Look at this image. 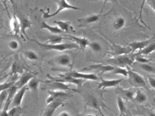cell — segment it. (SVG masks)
Here are the masks:
<instances>
[{"label": "cell", "instance_id": "1", "mask_svg": "<svg viewBox=\"0 0 155 116\" xmlns=\"http://www.w3.org/2000/svg\"><path fill=\"white\" fill-rule=\"evenodd\" d=\"M31 41L38 45L40 48L44 51H56L63 52L71 49H78L79 46L75 42L71 43H58V44H49L46 42H41L37 39H31Z\"/></svg>", "mask_w": 155, "mask_h": 116}, {"label": "cell", "instance_id": "2", "mask_svg": "<svg viewBox=\"0 0 155 116\" xmlns=\"http://www.w3.org/2000/svg\"><path fill=\"white\" fill-rule=\"evenodd\" d=\"M134 61V55L131 56L129 55H123L116 56L115 57L110 58L106 61L109 64L114 66L124 67L126 66H132Z\"/></svg>", "mask_w": 155, "mask_h": 116}, {"label": "cell", "instance_id": "3", "mask_svg": "<svg viewBox=\"0 0 155 116\" xmlns=\"http://www.w3.org/2000/svg\"><path fill=\"white\" fill-rule=\"evenodd\" d=\"M57 6H58V8L56 10V11L53 13H49V12H45L43 11V10L41 11L43 12V16L44 19H49L51 17H53L54 16H56L57 14H59V13L63 11V10L65 9H73V10H83L82 8H78V7L74 6L71 5L70 3L67 2V0H57Z\"/></svg>", "mask_w": 155, "mask_h": 116}, {"label": "cell", "instance_id": "4", "mask_svg": "<svg viewBox=\"0 0 155 116\" xmlns=\"http://www.w3.org/2000/svg\"><path fill=\"white\" fill-rule=\"evenodd\" d=\"M82 96L83 98L84 102H85V104L87 107L96 109V110L100 112L101 111V105H103L106 106L103 102L99 101L98 98L94 94H89V93H85V94H83Z\"/></svg>", "mask_w": 155, "mask_h": 116}, {"label": "cell", "instance_id": "5", "mask_svg": "<svg viewBox=\"0 0 155 116\" xmlns=\"http://www.w3.org/2000/svg\"><path fill=\"white\" fill-rule=\"evenodd\" d=\"M129 81L130 85L135 88H143L144 89H148L146 81L144 78L139 73L134 72L131 70H129Z\"/></svg>", "mask_w": 155, "mask_h": 116}, {"label": "cell", "instance_id": "6", "mask_svg": "<svg viewBox=\"0 0 155 116\" xmlns=\"http://www.w3.org/2000/svg\"><path fill=\"white\" fill-rule=\"evenodd\" d=\"M45 84L42 88L43 89H47V90H53V91H75V89H71L68 85L65 83L54 81V80H48L46 81Z\"/></svg>", "mask_w": 155, "mask_h": 116}, {"label": "cell", "instance_id": "7", "mask_svg": "<svg viewBox=\"0 0 155 116\" xmlns=\"http://www.w3.org/2000/svg\"><path fill=\"white\" fill-rule=\"evenodd\" d=\"M48 77L49 78V80H50L61 82L65 83V84H74L78 86V87H82L83 83L86 81L85 80L77 79L75 78L71 77V76H64L63 74L59 75L58 77H52V76H50L49 75H48Z\"/></svg>", "mask_w": 155, "mask_h": 116}, {"label": "cell", "instance_id": "8", "mask_svg": "<svg viewBox=\"0 0 155 116\" xmlns=\"http://www.w3.org/2000/svg\"><path fill=\"white\" fill-rule=\"evenodd\" d=\"M64 76H71V77L75 78L77 79L85 80H91V81H97L100 80V78L94 73H83L81 72L71 71L67 72L64 74H62Z\"/></svg>", "mask_w": 155, "mask_h": 116}, {"label": "cell", "instance_id": "9", "mask_svg": "<svg viewBox=\"0 0 155 116\" xmlns=\"http://www.w3.org/2000/svg\"><path fill=\"white\" fill-rule=\"evenodd\" d=\"M53 62L55 64L61 67L72 68L73 64L71 56L66 53L59 55L53 60Z\"/></svg>", "mask_w": 155, "mask_h": 116}, {"label": "cell", "instance_id": "10", "mask_svg": "<svg viewBox=\"0 0 155 116\" xmlns=\"http://www.w3.org/2000/svg\"><path fill=\"white\" fill-rule=\"evenodd\" d=\"M103 10H101L100 13L98 14H93L89 16L85 17H81L77 19L78 22V26L79 27H86L90 25H92L93 23H95L101 19V17Z\"/></svg>", "mask_w": 155, "mask_h": 116}, {"label": "cell", "instance_id": "11", "mask_svg": "<svg viewBox=\"0 0 155 116\" xmlns=\"http://www.w3.org/2000/svg\"><path fill=\"white\" fill-rule=\"evenodd\" d=\"M65 101L62 98L57 99L49 104H47L45 109L43 111L42 116H53L54 113L58 109L60 106L64 105Z\"/></svg>", "mask_w": 155, "mask_h": 116}, {"label": "cell", "instance_id": "12", "mask_svg": "<svg viewBox=\"0 0 155 116\" xmlns=\"http://www.w3.org/2000/svg\"><path fill=\"white\" fill-rule=\"evenodd\" d=\"M154 40H155V36L154 37H151L147 40H143V41L131 42L128 44V46L132 49L133 52H134L137 51H139L140 52L141 51H143V49H145L148 45L150 44V43L153 41H154Z\"/></svg>", "mask_w": 155, "mask_h": 116}, {"label": "cell", "instance_id": "13", "mask_svg": "<svg viewBox=\"0 0 155 116\" xmlns=\"http://www.w3.org/2000/svg\"><path fill=\"white\" fill-rule=\"evenodd\" d=\"M28 90H29V89L28 85L23 86V88L18 89L12 102L11 105L12 106V108H19L21 105V103L23 101V97H24V95L25 94L27 91Z\"/></svg>", "mask_w": 155, "mask_h": 116}, {"label": "cell", "instance_id": "14", "mask_svg": "<svg viewBox=\"0 0 155 116\" xmlns=\"http://www.w3.org/2000/svg\"><path fill=\"white\" fill-rule=\"evenodd\" d=\"M101 82L98 84V89H104L109 88H114L119 86L123 81V78L106 80L101 78Z\"/></svg>", "mask_w": 155, "mask_h": 116}, {"label": "cell", "instance_id": "15", "mask_svg": "<svg viewBox=\"0 0 155 116\" xmlns=\"http://www.w3.org/2000/svg\"><path fill=\"white\" fill-rule=\"evenodd\" d=\"M115 66L110 64H91L83 68V71H91V70H96V71H100L102 73L104 72H112Z\"/></svg>", "mask_w": 155, "mask_h": 116}, {"label": "cell", "instance_id": "16", "mask_svg": "<svg viewBox=\"0 0 155 116\" xmlns=\"http://www.w3.org/2000/svg\"><path fill=\"white\" fill-rule=\"evenodd\" d=\"M66 36L67 37H65V39L71 40L72 41L78 45L79 49L81 50H85L89 46L91 42L89 40L85 37H80V36H76L71 35H68Z\"/></svg>", "mask_w": 155, "mask_h": 116}, {"label": "cell", "instance_id": "17", "mask_svg": "<svg viewBox=\"0 0 155 116\" xmlns=\"http://www.w3.org/2000/svg\"><path fill=\"white\" fill-rule=\"evenodd\" d=\"M111 44V49L113 54L116 56L119 55H129L130 53L133 52L132 49H131L129 46L127 47L125 46H123L120 45H117L113 42H110Z\"/></svg>", "mask_w": 155, "mask_h": 116}, {"label": "cell", "instance_id": "18", "mask_svg": "<svg viewBox=\"0 0 155 116\" xmlns=\"http://www.w3.org/2000/svg\"><path fill=\"white\" fill-rule=\"evenodd\" d=\"M48 93L49 94V97L46 100V104H49L57 99L67 97L69 95V93L65 92V91H53V90H48Z\"/></svg>", "mask_w": 155, "mask_h": 116}, {"label": "cell", "instance_id": "19", "mask_svg": "<svg viewBox=\"0 0 155 116\" xmlns=\"http://www.w3.org/2000/svg\"><path fill=\"white\" fill-rule=\"evenodd\" d=\"M35 77V76L33 74H31V73H30L29 72H25L20 76V78L18 80V81L15 83V86H16L19 89L23 88V86L28 85L29 82L31 80L32 78Z\"/></svg>", "mask_w": 155, "mask_h": 116}, {"label": "cell", "instance_id": "20", "mask_svg": "<svg viewBox=\"0 0 155 116\" xmlns=\"http://www.w3.org/2000/svg\"><path fill=\"white\" fill-rule=\"evenodd\" d=\"M19 19L20 25H21V33L23 35L25 36L27 39H29L28 35L26 33V31L28 29H31L32 25V22L28 17L25 15H19L18 16Z\"/></svg>", "mask_w": 155, "mask_h": 116}, {"label": "cell", "instance_id": "21", "mask_svg": "<svg viewBox=\"0 0 155 116\" xmlns=\"http://www.w3.org/2000/svg\"><path fill=\"white\" fill-rule=\"evenodd\" d=\"M53 23L57 25L58 27L61 29L63 32L67 33H76L71 25V23L66 21H54Z\"/></svg>", "mask_w": 155, "mask_h": 116}, {"label": "cell", "instance_id": "22", "mask_svg": "<svg viewBox=\"0 0 155 116\" xmlns=\"http://www.w3.org/2000/svg\"><path fill=\"white\" fill-rule=\"evenodd\" d=\"M42 82L41 80L37 78L36 77L32 78L28 83V86L29 89V90H31V92L34 94L37 98H38V92H39V87L40 83Z\"/></svg>", "mask_w": 155, "mask_h": 116}, {"label": "cell", "instance_id": "23", "mask_svg": "<svg viewBox=\"0 0 155 116\" xmlns=\"http://www.w3.org/2000/svg\"><path fill=\"white\" fill-rule=\"evenodd\" d=\"M11 28L12 33L14 35H18L21 33V25H20L19 19L18 17L15 14L11 20Z\"/></svg>", "mask_w": 155, "mask_h": 116}, {"label": "cell", "instance_id": "24", "mask_svg": "<svg viewBox=\"0 0 155 116\" xmlns=\"http://www.w3.org/2000/svg\"><path fill=\"white\" fill-rule=\"evenodd\" d=\"M117 92L119 94L120 96H123L124 98L130 100H133L134 96L136 94V91L132 89H123V88H117Z\"/></svg>", "mask_w": 155, "mask_h": 116}, {"label": "cell", "instance_id": "25", "mask_svg": "<svg viewBox=\"0 0 155 116\" xmlns=\"http://www.w3.org/2000/svg\"><path fill=\"white\" fill-rule=\"evenodd\" d=\"M41 29H45L51 33L52 35H59L63 33L61 29H60L57 26H51L49 25L45 21H43L41 24Z\"/></svg>", "mask_w": 155, "mask_h": 116}, {"label": "cell", "instance_id": "26", "mask_svg": "<svg viewBox=\"0 0 155 116\" xmlns=\"http://www.w3.org/2000/svg\"><path fill=\"white\" fill-rule=\"evenodd\" d=\"M126 25V19L123 16H119L114 20L112 26L115 31H120Z\"/></svg>", "mask_w": 155, "mask_h": 116}, {"label": "cell", "instance_id": "27", "mask_svg": "<svg viewBox=\"0 0 155 116\" xmlns=\"http://www.w3.org/2000/svg\"><path fill=\"white\" fill-rule=\"evenodd\" d=\"M148 100V97L147 94L143 92L141 89H139L136 91L135 96L133 99V101L139 104H144Z\"/></svg>", "mask_w": 155, "mask_h": 116}, {"label": "cell", "instance_id": "28", "mask_svg": "<svg viewBox=\"0 0 155 116\" xmlns=\"http://www.w3.org/2000/svg\"><path fill=\"white\" fill-rule=\"evenodd\" d=\"M65 38L63 36H59L58 35H51L48 36V40L45 42L49 44H58V43H61L63 40Z\"/></svg>", "mask_w": 155, "mask_h": 116}, {"label": "cell", "instance_id": "29", "mask_svg": "<svg viewBox=\"0 0 155 116\" xmlns=\"http://www.w3.org/2000/svg\"><path fill=\"white\" fill-rule=\"evenodd\" d=\"M117 103L118 108L119 110V116H123V115L127 112L125 104H124L123 98L120 96H119L117 98Z\"/></svg>", "mask_w": 155, "mask_h": 116}, {"label": "cell", "instance_id": "30", "mask_svg": "<svg viewBox=\"0 0 155 116\" xmlns=\"http://www.w3.org/2000/svg\"><path fill=\"white\" fill-rule=\"evenodd\" d=\"M154 51H155V40L151 42L150 44L148 45L145 49H143V51L138 52V54L143 55V56H147L151 54V53L153 52Z\"/></svg>", "mask_w": 155, "mask_h": 116}, {"label": "cell", "instance_id": "31", "mask_svg": "<svg viewBox=\"0 0 155 116\" xmlns=\"http://www.w3.org/2000/svg\"><path fill=\"white\" fill-rule=\"evenodd\" d=\"M111 74L114 75H122L124 77H128L129 76V70H127L124 67H120V66H115L114 71L111 72Z\"/></svg>", "mask_w": 155, "mask_h": 116}, {"label": "cell", "instance_id": "32", "mask_svg": "<svg viewBox=\"0 0 155 116\" xmlns=\"http://www.w3.org/2000/svg\"><path fill=\"white\" fill-rule=\"evenodd\" d=\"M24 54L25 58L29 60V61H38L39 59V56L34 51H32V50H28V51H26L24 52Z\"/></svg>", "mask_w": 155, "mask_h": 116}, {"label": "cell", "instance_id": "33", "mask_svg": "<svg viewBox=\"0 0 155 116\" xmlns=\"http://www.w3.org/2000/svg\"><path fill=\"white\" fill-rule=\"evenodd\" d=\"M89 48L92 50L94 52H100L102 51L103 46L100 42L97 41L91 42L89 44Z\"/></svg>", "mask_w": 155, "mask_h": 116}, {"label": "cell", "instance_id": "34", "mask_svg": "<svg viewBox=\"0 0 155 116\" xmlns=\"http://www.w3.org/2000/svg\"><path fill=\"white\" fill-rule=\"evenodd\" d=\"M134 60L137 62H138L139 64H150L151 61L150 59H148L144 57L143 55H141L139 54L134 55Z\"/></svg>", "mask_w": 155, "mask_h": 116}, {"label": "cell", "instance_id": "35", "mask_svg": "<svg viewBox=\"0 0 155 116\" xmlns=\"http://www.w3.org/2000/svg\"><path fill=\"white\" fill-rule=\"evenodd\" d=\"M139 67L147 72L155 74V67L150 64H139Z\"/></svg>", "mask_w": 155, "mask_h": 116}, {"label": "cell", "instance_id": "36", "mask_svg": "<svg viewBox=\"0 0 155 116\" xmlns=\"http://www.w3.org/2000/svg\"><path fill=\"white\" fill-rule=\"evenodd\" d=\"M9 96V91L8 90H3L1 91V94H0V105H1V108H2L3 104H5L8 99Z\"/></svg>", "mask_w": 155, "mask_h": 116}, {"label": "cell", "instance_id": "37", "mask_svg": "<svg viewBox=\"0 0 155 116\" xmlns=\"http://www.w3.org/2000/svg\"><path fill=\"white\" fill-rule=\"evenodd\" d=\"M8 47L12 51H18L19 49V43L17 40H11L8 43Z\"/></svg>", "mask_w": 155, "mask_h": 116}, {"label": "cell", "instance_id": "38", "mask_svg": "<svg viewBox=\"0 0 155 116\" xmlns=\"http://www.w3.org/2000/svg\"><path fill=\"white\" fill-rule=\"evenodd\" d=\"M14 82H5L3 83H1L0 85V90H8L9 88H11L12 86L15 84Z\"/></svg>", "mask_w": 155, "mask_h": 116}, {"label": "cell", "instance_id": "39", "mask_svg": "<svg viewBox=\"0 0 155 116\" xmlns=\"http://www.w3.org/2000/svg\"><path fill=\"white\" fill-rule=\"evenodd\" d=\"M90 2H98L100 1V0H89ZM103 8L101 10H103L104 8V7H105L107 3L108 2H111V3H119V2H118V0H103Z\"/></svg>", "mask_w": 155, "mask_h": 116}, {"label": "cell", "instance_id": "40", "mask_svg": "<svg viewBox=\"0 0 155 116\" xmlns=\"http://www.w3.org/2000/svg\"><path fill=\"white\" fill-rule=\"evenodd\" d=\"M148 82H149V84L153 89H155V78L152 77V76H149L147 78Z\"/></svg>", "mask_w": 155, "mask_h": 116}, {"label": "cell", "instance_id": "41", "mask_svg": "<svg viewBox=\"0 0 155 116\" xmlns=\"http://www.w3.org/2000/svg\"><path fill=\"white\" fill-rule=\"evenodd\" d=\"M0 116H10L9 109L2 108L1 110V114H0Z\"/></svg>", "mask_w": 155, "mask_h": 116}, {"label": "cell", "instance_id": "42", "mask_svg": "<svg viewBox=\"0 0 155 116\" xmlns=\"http://www.w3.org/2000/svg\"><path fill=\"white\" fill-rule=\"evenodd\" d=\"M147 1V0H143L142 1V3H141V6H140V18L141 19V17H142V11H143V7L144 3Z\"/></svg>", "mask_w": 155, "mask_h": 116}, {"label": "cell", "instance_id": "43", "mask_svg": "<svg viewBox=\"0 0 155 116\" xmlns=\"http://www.w3.org/2000/svg\"><path fill=\"white\" fill-rule=\"evenodd\" d=\"M58 116H71V115L68 112L64 111H62L61 113H60Z\"/></svg>", "mask_w": 155, "mask_h": 116}, {"label": "cell", "instance_id": "44", "mask_svg": "<svg viewBox=\"0 0 155 116\" xmlns=\"http://www.w3.org/2000/svg\"><path fill=\"white\" fill-rule=\"evenodd\" d=\"M149 116H155V112H154L153 111H149Z\"/></svg>", "mask_w": 155, "mask_h": 116}, {"label": "cell", "instance_id": "45", "mask_svg": "<svg viewBox=\"0 0 155 116\" xmlns=\"http://www.w3.org/2000/svg\"><path fill=\"white\" fill-rule=\"evenodd\" d=\"M82 116H97V115H92V114H87V115H82Z\"/></svg>", "mask_w": 155, "mask_h": 116}, {"label": "cell", "instance_id": "46", "mask_svg": "<svg viewBox=\"0 0 155 116\" xmlns=\"http://www.w3.org/2000/svg\"><path fill=\"white\" fill-rule=\"evenodd\" d=\"M100 114H101V116H106L105 115H104V114H103V113L101 111H100Z\"/></svg>", "mask_w": 155, "mask_h": 116}, {"label": "cell", "instance_id": "47", "mask_svg": "<svg viewBox=\"0 0 155 116\" xmlns=\"http://www.w3.org/2000/svg\"><path fill=\"white\" fill-rule=\"evenodd\" d=\"M153 104L155 105V96L154 97V98H153Z\"/></svg>", "mask_w": 155, "mask_h": 116}, {"label": "cell", "instance_id": "48", "mask_svg": "<svg viewBox=\"0 0 155 116\" xmlns=\"http://www.w3.org/2000/svg\"><path fill=\"white\" fill-rule=\"evenodd\" d=\"M123 116H130V115H129L128 114H127V112L125 113V114H124V115H123Z\"/></svg>", "mask_w": 155, "mask_h": 116}]
</instances>
